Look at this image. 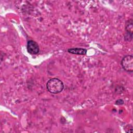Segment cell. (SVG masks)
<instances>
[{"mask_svg": "<svg viewBox=\"0 0 133 133\" xmlns=\"http://www.w3.org/2000/svg\"><path fill=\"white\" fill-rule=\"evenodd\" d=\"M121 65L123 69L126 72H133V57L131 55H127L124 57L121 61Z\"/></svg>", "mask_w": 133, "mask_h": 133, "instance_id": "cell-2", "label": "cell"}, {"mask_svg": "<svg viewBox=\"0 0 133 133\" xmlns=\"http://www.w3.org/2000/svg\"><path fill=\"white\" fill-rule=\"evenodd\" d=\"M124 103V101L122 99H118L115 102V104L116 105H122Z\"/></svg>", "mask_w": 133, "mask_h": 133, "instance_id": "cell-6", "label": "cell"}, {"mask_svg": "<svg viewBox=\"0 0 133 133\" xmlns=\"http://www.w3.org/2000/svg\"><path fill=\"white\" fill-rule=\"evenodd\" d=\"M68 52L79 55H85L87 52V50L83 48H71L68 49Z\"/></svg>", "mask_w": 133, "mask_h": 133, "instance_id": "cell-5", "label": "cell"}, {"mask_svg": "<svg viewBox=\"0 0 133 133\" xmlns=\"http://www.w3.org/2000/svg\"><path fill=\"white\" fill-rule=\"evenodd\" d=\"M47 90L53 94H57L61 92L63 88L64 85L63 82L57 78L50 79L46 83Z\"/></svg>", "mask_w": 133, "mask_h": 133, "instance_id": "cell-1", "label": "cell"}, {"mask_svg": "<svg viewBox=\"0 0 133 133\" xmlns=\"http://www.w3.org/2000/svg\"><path fill=\"white\" fill-rule=\"evenodd\" d=\"M133 23L132 19H130L126 21L125 23L126 33L124 35V39L126 41H131L132 38Z\"/></svg>", "mask_w": 133, "mask_h": 133, "instance_id": "cell-3", "label": "cell"}, {"mask_svg": "<svg viewBox=\"0 0 133 133\" xmlns=\"http://www.w3.org/2000/svg\"><path fill=\"white\" fill-rule=\"evenodd\" d=\"M27 50L30 54L35 55L38 54L39 47L36 42L33 40H29L27 43Z\"/></svg>", "mask_w": 133, "mask_h": 133, "instance_id": "cell-4", "label": "cell"}]
</instances>
